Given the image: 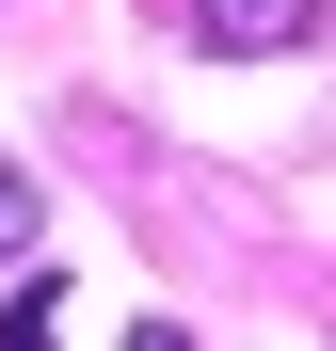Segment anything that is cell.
I'll list each match as a JSON object with an SVG mask.
<instances>
[{
	"label": "cell",
	"mask_w": 336,
	"mask_h": 351,
	"mask_svg": "<svg viewBox=\"0 0 336 351\" xmlns=\"http://www.w3.org/2000/svg\"><path fill=\"white\" fill-rule=\"evenodd\" d=\"M320 0H192V48L208 64H256V48H304Z\"/></svg>",
	"instance_id": "1"
},
{
	"label": "cell",
	"mask_w": 336,
	"mask_h": 351,
	"mask_svg": "<svg viewBox=\"0 0 336 351\" xmlns=\"http://www.w3.org/2000/svg\"><path fill=\"white\" fill-rule=\"evenodd\" d=\"M128 351H192V335H177V319H144V335H128Z\"/></svg>",
	"instance_id": "4"
},
{
	"label": "cell",
	"mask_w": 336,
	"mask_h": 351,
	"mask_svg": "<svg viewBox=\"0 0 336 351\" xmlns=\"http://www.w3.org/2000/svg\"><path fill=\"white\" fill-rule=\"evenodd\" d=\"M0 351H65V287H16L0 304Z\"/></svg>",
	"instance_id": "2"
},
{
	"label": "cell",
	"mask_w": 336,
	"mask_h": 351,
	"mask_svg": "<svg viewBox=\"0 0 336 351\" xmlns=\"http://www.w3.org/2000/svg\"><path fill=\"white\" fill-rule=\"evenodd\" d=\"M32 240H48V192H32L16 160H0V256H32Z\"/></svg>",
	"instance_id": "3"
}]
</instances>
